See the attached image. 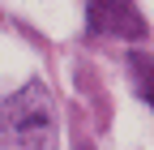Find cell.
Masks as SVG:
<instances>
[{
  "label": "cell",
  "mask_w": 154,
  "mask_h": 150,
  "mask_svg": "<svg viewBox=\"0 0 154 150\" xmlns=\"http://www.w3.org/2000/svg\"><path fill=\"white\" fill-rule=\"evenodd\" d=\"M0 150H56V107L43 86H26L0 107Z\"/></svg>",
  "instance_id": "1"
},
{
  "label": "cell",
  "mask_w": 154,
  "mask_h": 150,
  "mask_svg": "<svg viewBox=\"0 0 154 150\" xmlns=\"http://www.w3.org/2000/svg\"><path fill=\"white\" fill-rule=\"evenodd\" d=\"M90 26L103 34H124V39L146 34V22L133 9V0H90Z\"/></svg>",
  "instance_id": "2"
},
{
  "label": "cell",
  "mask_w": 154,
  "mask_h": 150,
  "mask_svg": "<svg viewBox=\"0 0 154 150\" xmlns=\"http://www.w3.org/2000/svg\"><path fill=\"white\" fill-rule=\"evenodd\" d=\"M146 99H150V103H154V90H150V95H146Z\"/></svg>",
  "instance_id": "3"
}]
</instances>
